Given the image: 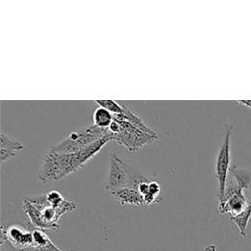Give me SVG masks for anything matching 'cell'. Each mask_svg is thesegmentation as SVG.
Masks as SVG:
<instances>
[{
    "label": "cell",
    "mask_w": 251,
    "mask_h": 251,
    "mask_svg": "<svg viewBox=\"0 0 251 251\" xmlns=\"http://www.w3.org/2000/svg\"><path fill=\"white\" fill-rule=\"evenodd\" d=\"M17 155V152L7 150V149H0V161L3 163L5 160H8L10 158H13Z\"/></svg>",
    "instance_id": "17"
},
{
    "label": "cell",
    "mask_w": 251,
    "mask_h": 251,
    "mask_svg": "<svg viewBox=\"0 0 251 251\" xmlns=\"http://www.w3.org/2000/svg\"><path fill=\"white\" fill-rule=\"evenodd\" d=\"M149 180H144V181H142V182H140L139 184H138V186H137V190H138V192L143 196V195H145V194H147L148 192H149Z\"/></svg>",
    "instance_id": "19"
},
{
    "label": "cell",
    "mask_w": 251,
    "mask_h": 251,
    "mask_svg": "<svg viewBox=\"0 0 251 251\" xmlns=\"http://www.w3.org/2000/svg\"><path fill=\"white\" fill-rule=\"evenodd\" d=\"M110 132L86 148L75 153H57L48 151L43 157L39 172V181L45 183L49 180H59L66 176L81 169L91 160L109 141Z\"/></svg>",
    "instance_id": "1"
},
{
    "label": "cell",
    "mask_w": 251,
    "mask_h": 251,
    "mask_svg": "<svg viewBox=\"0 0 251 251\" xmlns=\"http://www.w3.org/2000/svg\"><path fill=\"white\" fill-rule=\"evenodd\" d=\"M24 148V145L15 139H12L11 137L5 135L4 133H2L0 135V149H7V150H11V151H20Z\"/></svg>",
    "instance_id": "14"
},
{
    "label": "cell",
    "mask_w": 251,
    "mask_h": 251,
    "mask_svg": "<svg viewBox=\"0 0 251 251\" xmlns=\"http://www.w3.org/2000/svg\"><path fill=\"white\" fill-rule=\"evenodd\" d=\"M46 195L47 201L49 202L50 205H52L53 207H58L64 200L65 198L63 197V195L58 191V190H51L49 191Z\"/></svg>",
    "instance_id": "16"
},
{
    "label": "cell",
    "mask_w": 251,
    "mask_h": 251,
    "mask_svg": "<svg viewBox=\"0 0 251 251\" xmlns=\"http://www.w3.org/2000/svg\"><path fill=\"white\" fill-rule=\"evenodd\" d=\"M160 191H161V185L159 184V182H157V181L149 182V193H151L155 196H159Z\"/></svg>",
    "instance_id": "18"
},
{
    "label": "cell",
    "mask_w": 251,
    "mask_h": 251,
    "mask_svg": "<svg viewBox=\"0 0 251 251\" xmlns=\"http://www.w3.org/2000/svg\"><path fill=\"white\" fill-rule=\"evenodd\" d=\"M96 104L99 105V107L105 108L106 110L110 111L114 116L122 114L124 111V106L120 105L118 102L112 99H105V100H95Z\"/></svg>",
    "instance_id": "15"
},
{
    "label": "cell",
    "mask_w": 251,
    "mask_h": 251,
    "mask_svg": "<svg viewBox=\"0 0 251 251\" xmlns=\"http://www.w3.org/2000/svg\"><path fill=\"white\" fill-rule=\"evenodd\" d=\"M250 217H251V200L249 201L247 207L240 214L230 217V220L235 224L242 237L246 236V228H247V225Z\"/></svg>",
    "instance_id": "12"
},
{
    "label": "cell",
    "mask_w": 251,
    "mask_h": 251,
    "mask_svg": "<svg viewBox=\"0 0 251 251\" xmlns=\"http://www.w3.org/2000/svg\"><path fill=\"white\" fill-rule=\"evenodd\" d=\"M157 198H158V196H155V195H153V194H151L149 192L147 194L143 195L144 204H146V205H150V204L155 203L157 201Z\"/></svg>",
    "instance_id": "20"
},
{
    "label": "cell",
    "mask_w": 251,
    "mask_h": 251,
    "mask_svg": "<svg viewBox=\"0 0 251 251\" xmlns=\"http://www.w3.org/2000/svg\"><path fill=\"white\" fill-rule=\"evenodd\" d=\"M230 172L232 173L237 185H239L243 189L249 187V185L251 183V173L250 172H248L247 170H244V169L237 168L236 166L231 167Z\"/></svg>",
    "instance_id": "13"
},
{
    "label": "cell",
    "mask_w": 251,
    "mask_h": 251,
    "mask_svg": "<svg viewBox=\"0 0 251 251\" xmlns=\"http://www.w3.org/2000/svg\"><path fill=\"white\" fill-rule=\"evenodd\" d=\"M118 121L121 125V128L117 133H110L111 140L117 141L130 152L137 151L158 138L157 134L147 133L126 121Z\"/></svg>",
    "instance_id": "4"
},
{
    "label": "cell",
    "mask_w": 251,
    "mask_h": 251,
    "mask_svg": "<svg viewBox=\"0 0 251 251\" xmlns=\"http://www.w3.org/2000/svg\"><path fill=\"white\" fill-rule=\"evenodd\" d=\"M31 231L33 237L32 248L34 251H63L51 241L43 229L34 228Z\"/></svg>",
    "instance_id": "9"
},
{
    "label": "cell",
    "mask_w": 251,
    "mask_h": 251,
    "mask_svg": "<svg viewBox=\"0 0 251 251\" xmlns=\"http://www.w3.org/2000/svg\"><path fill=\"white\" fill-rule=\"evenodd\" d=\"M8 241L17 250H25L33 245L32 231L25 228L21 225H11L4 227L1 226V245Z\"/></svg>",
    "instance_id": "7"
},
{
    "label": "cell",
    "mask_w": 251,
    "mask_h": 251,
    "mask_svg": "<svg viewBox=\"0 0 251 251\" xmlns=\"http://www.w3.org/2000/svg\"><path fill=\"white\" fill-rule=\"evenodd\" d=\"M114 119L116 120H122V121H126L130 124H132L134 126L138 127L139 129L150 133V134H156L155 131H153L148 126H146L144 124V122L141 120V118H139L136 114H134L133 112H131L126 106H124V111L122 114L119 115H115Z\"/></svg>",
    "instance_id": "10"
},
{
    "label": "cell",
    "mask_w": 251,
    "mask_h": 251,
    "mask_svg": "<svg viewBox=\"0 0 251 251\" xmlns=\"http://www.w3.org/2000/svg\"><path fill=\"white\" fill-rule=\"evenodd\" d=\"M236 102L241 106H244L248 109H251V100H237Z\"/></svg>",
    "instance_id": "21"
},
{
    "label": "cell",
    "mask_w": 251,
    "mask_h": 251,
    "mask_svg": "<svg viewBox=\"0 0 251 251\" xmlns=\"http://www.w3.org/2000/svg\"><path fill=\"white\" fill-rule=\"evenodd\" d=\"M243 190L236 182H228L224 197L219 200V212L221 214H230L231 216L240 214L249 203Z\"/></svg>",
    "instance_id": "6"
},
{
    "label": "cell",
    "mask_w": 251,
    "mask_h": 251,
    "mask_svg": "<svg viewBox=\"0 0 251 251\" xmlns=\"http://www.w3.org/2000/svg\"><path fill=\"white\" fill-rule=\"evenodd\" d=\"M111 194L122 204V205H133L141 206L144 205L143 196L135 188H121L111 192Z\"/></svg>",
    "instance_id": "8"
},
{
    "label": "cell",
    "mask_w": 251,
    "mask_h": 251,
    "mask_svg": "<svg viewBox=\"0 0 251 251\" xmlns=\"http://www.w3.org/2000/svg\"><path fill=\"white\" fill-rule=\"evenodd\" d=\"M233 131V126L226 125L225 136L223 142L218 150L216 163H215V176L218 180V197L221 200L224 197L226 181H227V174L230 171V163H231V136Z\"/></svg>",
    "instance_id": "5"
},
{
    "label": "cell",
    "mask_w": 251,
    "mask_h": 251,
    "mask_svg": "<svg viewBox=\"0 0 251 251\" xmlns=\"http://www.w3.org/2000/svg\"><path fill=\"white\" fill-rule=\"evenodd\" d=\"M108 132V129L97 127L94 125L88 126L77 131L71 132L66 139L53 145L49 151L57 153H75L101 139L107 135Z\"/></svg>",
    "instance_id": "3"
},
{
    "label": "cell",
    "mask_w": 251,
    "mask_h": 251,
    "mask_svg": "<svg viewBox=\"0 0 251 251\" xmlns=\"http://www.w3.org/2000/svg\"><path fill=\"white\" fill-rule=\"evenodd\" d=\"M93 125L100 128L108 129L114 121V115L105 108L98 107L92 116Z\"/></svg>",
    "instance_id": "11"
},
{
    "label": "cell",
    "mask_w": 251,
    "mask_h": 251,
    "mask_svg": "<svg viewBox=\"0 0 251 251\" xmlns=\"http://www.w3.org/2000/svg\"><path fill=\"white\" fill-rule=\"evenodd\" d=\"M148 180L143 176L135 173L116 154L111 155L108 176L105 181V190L110 193L121 188H137L138 184Z\"/></svg>",
    "instance_id": "2"
}]
</instances>
